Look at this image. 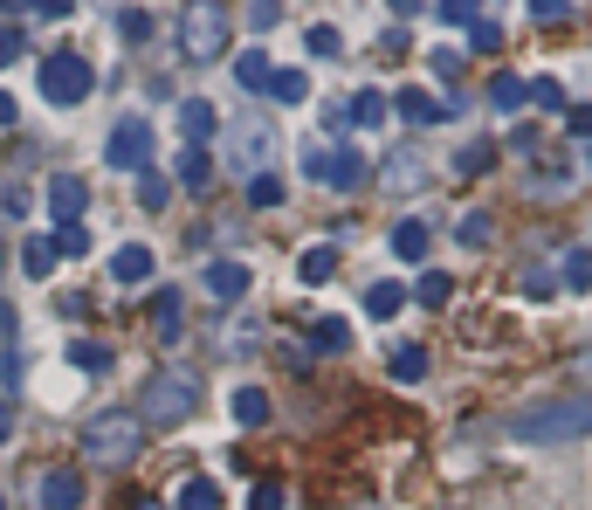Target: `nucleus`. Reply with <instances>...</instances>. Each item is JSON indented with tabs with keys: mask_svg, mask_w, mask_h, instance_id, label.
<instances>
[{
	"mask_svg": "<svg viewBox=\"0 0 592 510\" xmlns=\"http://www.w3.org/2000/svg\"><path fill=\"white\" fill-rule=\"evenodd\" d=\"M193 407H200V373H193V366H166V373L138 393L132 414H138V428H179Z\"/></svg>",
	"mask_w": 592,
	"mask_h": 510,
	"instance_id": "f257e3e1",
	"label": "nucleus"
},
{
	"mask_svg": "<svg viewBox=\"0 0 592 510\" xmlns=\"http://www.w3.org/2000/svg\"><path fill=\"white\" fill-rule=\"evenodd\" d=\"M138 448H145V428H138V414H124V407L83 421V463L90 469H124V463H138Z\"/></svg>",
	"mask_w": 592,
	"mask_h": 510,
	"instance_id": "f03ea898",
	"label": "nucleus"
},
{
	"mask_svg": "<svg viewBox=\"0 0 592 510\" xmlns=\"http://www.w3.org/2000/svg\"><path fill=\"white\" fill-rule=\"evenodd\" d=\"M517 442H579L585 435V400H551V407H524L510 421Z\"/></svg>",
	"mask_w": 592,
	"mask_h": 510,
	"instance_id": "7ed1b4c3",
	"label": "nucleus"
},
{
	"mask_svg": "<svg viewBox=\"0 0 592 510\" xmlns=\"http://www.w3.org/2000/svg\"><path fill=\"white\" fill-rule=\"evenodd\" d=\"M179 48H187V63H214L227 48V8L221 0H187V14H179Z\"/></svg>",
	"mask_w": 592,
	"mask_h": 510,
	"instance_id": "20e7f679",
	"label": "nucleus"
},
{
	"mask_svg": "<svg viewBox=\"0 0 592 510\" xmlns=\"http://www.w3.org/2000/svg\"><path fill=\"white\" fill-rule=\"evenodd\" d=\"M90 84H97V76H90L83 56H69V48H63V56H42V97H48V104H83Z\"/></svg>",
	"mask_w": 592,
	"mask_h": 510,
	"instance_id": "39448f33",
	"label": "nucleus"
},
{
	"mask_svg": "<svg viewBox=\"0 0 592 510\" xmlns=\"http://www.w3.org/2000/svg\"><path fill=\"white\" fill-rule=\"evenodd\" d=\"M104 159H111V173H132V180H138V173H152V124L145 118H118Z\"/></svg>",
	"mask_w": 592,
	"mask_h": 510,
	"instance_id": "423d86ee",
	"label": "nucleus"
},
{
	"mask_svg": "<svg viewBox=\"0 0 592 510\" xmlns=\"http://www.w3.org/2000/svg\"><path fill=\"white\" fill-rule=\"evenodd\" d=\"M83 208H90V187L76 180V173H56V180H48V214H56V228H76Z\"/></svg>",
	"mask_w": 592,
	"mask_h": 510,
	"instance_id": "0eeeda50",
	"label": "nucleus"
},
{
	"mask_svg": "<svg viewBox=\"0 0 592 510\" xmlns=\"http://www.w3.org/2000/svg\"><path fill=\"white\" fill-rule=\"evenodd\" d=\"M152 269H159V255H152L145 242H124V248L111 255V276H118V290H138V284H152Z\"/></svg>",
	"mask_w": 592,
	"mask_h": 510,
	"instance_id": "6e6552de",
	"label": "nucleus"
},
{
	"mask_svg": "<svg viewBox=\"0 0 592 510\" xmlns=\"http://www.w3.org/2000/svg\"><path fill=\"white\" fill-rule=\"evenodd\" d=\"M35 497H42V510H76V503H83V476H76V469H42Z\"/></svg>",
	"mask_w": 592,
	"mask_h": 510,
	"instance_id": "1a4fd4ad",
	"label": "nucleus"
},
{
	"mask_svg": "<svg viewBox=\"0 0 592 510\" xmlns=\"http://www.w3.org/2000/svg\"><path fill=\"white\" fill-rule=\"evenodd\" d=\"M221 132V111L208 104V97H187V104H179V138L187 145H208Z\"/></svg>",
	"mask_w": 592,
	"mask_h": 510,
	"instance_id": "9d476101",
	"label": "nucleus"
},
{
	"mask_svg": "<svg viewBox=\"0 0 592 510\" xmlns=\"http://www.w3.org/2000/svg\"><path fill=\"white\" fill-rule=\"evenodd\" d=\"M317 180H331L338 193H351L358 180H366V159H358V152L345 145V152H324V166H317Z\"/></svg>",
	"mask_w": 592,
	"mask_h": 510,
	"instance_id": "9b49d317",
	"label": "nucleus"
},
{
	"mask_svg": "<svg viewBox=\"0 0 592 510\" xmlns=\"http://www.w3.org/2000/svg\"><path fill=\"white\" fill-rule=\"evenodd\" d=\"M386 373H393L400 387H421L427 379V345H393L386 352Z\"/></svg>",
	"mask_w": 592,
	"mask_h": 510,
	"instance_id": "f8f14e48",
	"label": "nucleus"
},
{
	"mask_svg": "<svg viewBox=\"0 0 592 510\" xmlns=\"http://www.w3.org/2000/svg\"><path fill=\"white\" fill-rule=\"evenodd\" d=\"M152 331H159V345H172L179 331H187V311H179V290H159V297H152Z\"/></svg>",
	"mask_w": 592,
	"mask_h": 510,
	"instance_id": "ddd939ff",
	"label": "nucleus"
},
{
	"mask_svg": "<svg viewBox=\"0 0 592 510\" xmlns=\"http://www.w3.org/2000/svg\"><path fill=\"white\" fill-rule=\"evenodd\" d=\"M56 263H63V255H56V242H48V235H29V242H21V269H29L35 284H48V276H56Z\"/></svg>",
	"mask_w": 592,
	"mask_h": 510,
	"instance_id": "4468645a",
	"label": "nucleus"
},
{
	"mask_svg": "<svg viewBox=\"0 0 592 510\" xmlns=\"http://www.w3.org/2000/svg\"><path fill=\"white\" fill-rule=\"evenodd\" d=\"M69 366H76V373H111L118 352H111L104 339H69Z\"/></svg>",
	"mask_w": 592,
	"mask_h": 510,
	"instance_id": "2eb2a0df",
	"label": "nucleus"
},
{
	"mask_svg": "<svg viewBox=\"0 0 592 510\" xmlns=\"http://www.w3.org/2000/svg\"><path fill=\"white\" fill-rule=\"evenodd\" d=\"M448 297H455V276L448 269H421V284L406 290V303H427V311H442Z\"/></svg>",
	"mask_w": 592,
	"mask_h": 510,
	"instance_id": "dca6fc26",
	"label": "nucleus"
},
{
	"mask_svg": "<svg viewBox=\"0 0 592 510\" xmlns=\"http://www.w3.org/2000/svg\"><path fill=\"white\" fill-rule=\"evenodd\" d=\"M263 97H276V104H303V97H311V76H303V69H269Z\"/></svg>",
	"mask_w": 592,
	"mask_h": 510,
	"instance_id": "f3484780",
	"label": "nucleus"
},
{
	"mask_svg": "<svg viewBox=\"0 0 592 510\" xmlns=\"http://www.w3.org/2000/svg\"><path fill=\"white\" fill-rule=\"evenodd\" d=\"M297 276H303V284H331V276H338V248H331V242H317V248H303V263H297Z\"/></svg>",
	"mask_w": 592,
	"mask_h": 510,
	"instance_id": "a211bd4d",
	"label": "nucleus"
},
{
	"mask_svg": "<svg viewBox=\"0 0 592 510\" xmlns=\"http://www.w3.org/2000/svg\"><path fill=\"white\" fill-rule=\"evenodd\" d=\"M400 118L406 124H442L448 104H442V97H427V90H400Z\"/></svg>",
	"mask_w": 592,
	"mask_h": 510,
	"instance_id": "6ab92c4d",
	"label": "nucleus"
},
{
	"mask_svg": "<svg viewBox=\"0 0 592 510\" xmlns=\"http://www.w3.org/2000/svg\"><path fill=\"white\" fill-rule=\"evenodd\" d=\"M208 290H214L221 303L248 297V269H242V263H214V269H208Z\"/></svg>",
	"mask_w": 592,
	"mask_h": 510,
	"instance_id": "aec40b11",
	"label": "nucleus"
},
{
	"mask_svg": "<svg viewBox=\"0 0 592 510\" xmlns=\"http://www.w3.org/2000/svg\"><path fill=\"white\" fill-rule=\"evenodd\" d=\"M524 97H530L537 111H558V118L572 111V97H565V84H558V76H537V84H524Z\"/></svg>",
	"mask_w": 592,
	"mask_h": 510,
	"instance_id": "412c9836",
	"label": "nucleus"
},
{
	"mask_svg": "<svg viewBox=\"0 0 592 510\" xmlns=\"http://www.w3.org/2000/svg\"><path fill=\"white\" fill-rule=\"evenodd\" d=\"M379 118H386V97H379V90H358V97H351V111H345L351 132H372Z\"/></svg>",
	"mask_w": 592,
	"mask_h": 510,
	"instance_id": "4be33fe9",
	"label": "nucleus"
},
{
	"mask_svg": "<svg viewBox=\"0 0 592 510\" xmlns=\"http://www.w3.org/2000/svg\"><path fill=\"white\" fill-rule=\"evenodd\" d=\"M393 255H400V263H421V255H427V221H400L393 228Z\"/></svg>",
	"mask_w": 592,
	"mask_h": 510,
	"instance_id": "5701e85b",
	"label": "nucleus"
},
{
	"mask_svg": "<svg viewBox=\"0 0 592 510\" xmlns=\"http://www.w3.org/2000/svg\"><path fill=\"white\" fill-rule=\"evenodd\" d=\"M214 180V159H208V152H200V145H187V152H179V187H208Z\"/></svg>",
	"mask_w": 592,
	"mask_h": 510,
	"instance_id": "b1692460",
	"label": "nucleus"
},
{
	"mask_svg": "<svg viewBox=\"0 0 592 510\" xmlns=\"http://www.w3.org/2000/svg\"><path fill=\"white\" fill-rule=\"evenodd\" d=\"M366 311H372V318H400V311H406V284H372V290H366Z\"/></svg>",
	"mask_w": 592,
	"mask_h": 510,
	"instance_id": "393cba45",
	"label": "nucleus"
},
{
	"mask_svg": "<svg viewBox=\"0 0 592 510\" xmlns=\"http://www.w3.org/2000/svg\"><path fill=\"white\" fill-rule=\"evenodd\" d=\"M269 421V393L263 387H242L235 393V428H263Z\"/></svg>",
	"mask_w": 592,
	"mask_h": 510,
	"instance_id": "a878e982",
	"label": "nucleus"
},
{
	"mask_svg": "<svg viewBox=\"0 0 592 510\" xmlns=\"http://www.w3.org/2000/svg\"><path fill=\"white\" fill-rule=\"evenodd\" d=\"M179 510H221V483L214 476H193L187 490H179Z\"/></svg>",
	"mask_w": 592,
	"mask_h": 510,
	"instance_id": "bb28decb",
	"label": "nucleus"
},
{
	"mask_svg": "<svg viewBox=\"0 0 592 510\" xmlns=\"http://www.w3.org/2000/svg\"><path fill=\"white\" fill-rule=\"evenodd\" d=\"M489 104H496L503 118L524 111V104H530V97H524V76H496V84H489Z\"/></svg>",
	"mask_w": 592,
	"mask_h": 510,
	"instance_id": "cd10ccee",
	"label": "nucleus"
},
{
	"mask_svg": "<svg viewBox=\"0 0 592 510\" xmlns=\"http://www.w3.org/2000/svg\"><path fill=\"white\" fill-rule=\"evenodd\" d=\"M269 69H276V63L263 56V48H248V56H235V84H248V90H263V84H269Z\"/></svg>",
	"mask_w": 592,
	"mask_h": 510,
	"instance_id": "c85d7f7f",
	"label": "nucleus"
},
{
	"mask_svg": "<svg viewBox=\"0 0 592 510\" xmlns=\"http://www.w3.org/2000/svg\"><path fill=\"white\" fill-rule=\"evenodd\" d=\"M311 345H317V352H345V345H351L345 318H317V324H311Z\"/></svg>",
	"mask_w": 592,
	"mask_h": 510,
	"instance_id": "c756f323",
	"label": "nucleus"
},
{
	"mask_svg": "<svg viewBox=\"0 0 592 510\" xmlns=\"http://www.w3.org/2000/svg\"><path fill=\"white\" fill-rule=\"evenodd\" d=\"M118 42H132V48L152 42V14L145 8H118Z\"/></svg>",
	"mask_w": 592,
	"mask_h": 510,
	"instance_id": "7c9ffc66",
	"label": "nucleus"
},
{
	"mask_svg": "<svg viewBox=\"0 0 592 510\" xmlns=\"http://www.w3.org/2000/svg\"><path fill=\"white\" fill-rule=\"evenodd\" d=\"M269 145H276V138H269V124H242V166H263V159H269Z\"/></svg>",
	"mask_w": 592,
	"mask_h": 510,
	"instance_id": "2f4dec72",
	"label": "nucleus"
},
{
	"mask_svg": "<svg viewBox=\"0 0 592 510\" xmlns=\"http://www.w3.org/2000/svg\"><path fill=\"white\" fill-rule=\"evenodd\" d=\"M166 193H172V180H166V173H138V208H152V214H159V208H166Z\"/></svg>",
	"mask_w": 592,
	"mask_h": 510,
	"instance_id": "473e14b6",
	"label": "nucleus"
},
{
	"mask_svg": "<svg viewBox=\"0 0 592 510\" xmlns=\"http://www.w3.org/2000/svg\"><path fill=\"white\" fill-rule=\"evenodd\" d=\"M248 208H282V180L276 173H255L248 180Z\"/></svg>",
	"mask_w": 592,
	"mask_h": 510,
	"instance_id": "72a5a7b5",
	"label": "nucleus"
},
{
	"mask_svg": "<svg viewBox=\"0 0 592 510\" xmlns=\"http://www.w3.org/2000/svg\"><path fill=\"white\" fill-rule=\"evenodd\" d=\"M565 290H572V297H585V290H592V263H585V248L565 255Z\"/></svg>",
	"mask_w": 592,
	"mask_h": 510,
	"instance_id": "f704fd0d",
	"label": "nucleus"
},
{
	"mask_svg": "<svg viewBox=\"0 0 592 510\" xmlns=\"http://www.w3.org/2000/svg\"><path fill=\"white\" fill-rule=\"evenodd\" d=\"M442 21H448V29H476V21H482V0H442Z\"/></svg>",
	"mask_w": 592,
	"mask_h": 510,
	"instance_id": "c9c22d12",
	"label": "nucleus"
},
{
	"mask_svg": "<svg viewBox=\"0 0 592 510\" xmlns=\"http://www.w3.org/2000/svg\"><path fill=\"white\" fill-rule=\"evenodd\" d=\"M455 235L469 242V248H482L489 235H496V221H489V214H461V228H455Z\"/></svg>",
	"mask_w": 592,
	"mask_h": 510,
	"instance_id": "e433bc0d",
	"label": "nucleus"
},
{
	"mask_svg": "<svg viewBox=\"0 0 592 510\" xmlns=\"http://www.w3.org/2000/svg\"><path fill=\"white\" fill-rule=\"evenodd\" d=\"M469 48H482V56H496V48H503V29H496V21H476V29H469Z\"/></svg>",
	"mask_w": 592,
	"mask_h": 510,
	"instance_id": "4c0bfd02",
	"label": "nucleus"
},
{
	"mask_svg": "<svg viewBox=\"0 0 592 510\" xmlns=\"http://www.w3.org/2000/svg\"><path fill=\"white\" fill-rule=\"evenodd\" d=\"M48 242H56V255H83V248H90L83 221H76V228H56V235H48Z\"/></svg>",
	"mask_w": 592,
	"mask_h": 510,
	"instance_id": "58836bf2",
	"label": "nucleus"
},
{
	"mask_svg": "<svg viewBox=\"0 0 592 510\" xmlns=\"http://www.w3.org/2000/svg\"><path fill=\"white\" fill-rule=\"evenodd\" d=\"M386 187H421V166L414 159H393V166H386Z\"/></svg>",
	"mask_w": 592,
	"mask_h": 510,
	"instance_id": "ea45409f",
	"label": "nucleus"
},
{
	"mask_svg": "<svg viewBox=\"0 0 592 510\" xmlns=\"http://www.w3.org/2000/svg\"><path fill=\"white\" fill-rule=\"evenodd\" d=\"M248 510H282V483H255V497H248Z\"/></svg>",
	"mask_w": 592,
	"mask_h": 510,
	"instance_id": "a19ab883",
	"label": "nucleus"
},
{
	"mask_svg": "<svg viewBox=\"0 0 592 510\" xmlns=\"http://www.w3.org/2000/svg\"><path fill=\"white\" fill-rule=\"evenodd\" d=\"M21 48H29V35H21V29H0V69H8Z\"/></svg>",
	"mask_w": 592,
	"mask_h": 510,
	"instance_id": "79ce46f5",
	"label": "nucleus"
},
{
	"mask_svg": "<svg viewBox=\"0 0 592 510\" xmlns=\"http://www.w3.org/2000/svg\"><path fill=\"white\" fill-rule=\"evenodd\" d=\"M311 56H338V29H311Z\"/></svg>",
	"mask_w": 592,
	"mask_h": 510,
	"instance_id": "37998d69",
	"label": "nucleus"
},
{
	"mask_svg": "<svg viewBox=\"0 0 592 510\" xmlns=\"http://www.w3.org/2000/svg\"><path fill=\"white\" fill-rule=\"evenodd\" d=\"M489 159H496V152H489V145H476V152H461V173H489Z\"/></svg>",
	"mask_w": 592,
	"mask_h": 510,
	"instance_id": "c03bdc74",
	"label": "nucleus"
},
{
	"mask_svg": "<svg viewBox=\"0 0 592 510\" xmlns=\"http://www.w3.org/2000/svg\"><path fill=\"white\" fill-rule=\"evenodd\" d=\"M29 14H42V21H63V14H69V0H29Z\"/></svg>",
	"mask_w": 592,
	"mask_h": 510,
	"instance_id": "a18cd8bd",
	"label": "nucleus"
},
{
	"mask_svg": "<svg viewBox=\"0 0 592 510\" xmlns=\"http://www.w3.org/2000/svg\"><path fill=\"white\" fill-rule=\"evenodd\" d=\"M434 76H461V56H455V48H434Z\"/></svg>",
	"mask_w": 592,
	"mask_h": 510,
	"instance_id": "49530a36",
	"label": "nucleus"
},
{
	"mask_svg": "<svg viewBox=\"0 0 592 510\" xmlns=\"http://www.w3.org/2000/svg\"><path fill=\"white\" fill-rule=\"evenodd\" d=\"M565 8H572V0H530V14H537V21H558Z\"/></svg>",
	"mask_w": 592,
	"mask_h": 510,
	"instance_id": "de8ad7c7",
	"label": "nucleus"
},
{
	"mask_svg": "<svg viewBox=\"0 0 592 510\" xmlns=\"http://www.w3.org/2000/svg\"><path fill=\"white\" fill-rule=\"evenodd\" d=\"M282 8H276V0H255V8H248V21H255V29H269V21H276Z\"/></svg>",
	"mask_w": 592,
	"mask_h": 510,
	"instance_id": "09e8293b",
	"label": "nucleus"
},
{
	"mask_svg": "<svg viewBox=\"0 0 592 510\" xmlns=\"http://www.w3.org/2000/svg\"><path fill=\"white\" fill-rule=\"evenodd\" d=\"M8 435H14V400L0 393V442H8Z\"/></svg>",
	"mask_w": 592,
	"mask_h": 510,
	"instance_id": "8fccbe9b",
	"label": "nucleus"
},
{
	"mask_svg": "<svg viewBox=\"0 0 592 510\" xmlns=\"http://www.w3.org/2000/svg\"><path fill=\"white\" fill-rule=\"evenodd\" d=\"M14 339V303H0V345Z\"/></svg>",
	"mask_w": 592,
	"mask_h": 510,
	"instance_id": "3c124183",
	"label": "nucleus"
},
{
	"mask_svg": "<svg viewBox=\"0 0 592 510\" xmlns=\"http://www.w3.org/2000/svg\"><path fill=\"white\" fill-rule=\"evenodd\" d=\"M386 8H393V14H421L427 0H386Z\"/></svg>",
	"mask_w": 592,
	"mask_h": 510,
	"instance_id": "603ef678",
	"label": "nucleus"
},
{
	"mask_svg": "<svg viewBox=\"0 0 592 510\" xmlns=\"http://www.w3.org/2000/svg\"><path fill=\"white\" fill-rule=\"evenodd\" d=\"M8 124H14V97L0 90V132H8Z\"/></svg>",
	"mask_w": 592,
	"mask_h": 510,
	"instance_id": "864d4df0",
	"label": "nucleus"
},
{
	"mask_svg": "<svg viewBox=\"0 0 592 510\" xmlns=\"http://www.w3.org/2000/svg\"><path fill=\"white\" fill-rule=\"evenodd\" d=\"M0 8H8V14H21V8H29V0H0Z\"/></svg>",
	"mask_w": 592,
	"mask_h": 510,
	"instance_id": "5fc2aeb1",
	"label": "nucleus"
},
{
	"mask_svg": "<svg viewBox=\"0 0 592 510\" xmlns=\"http://www.w3.org/2000/svg\"><path fill=\"white\" fill-rule=\"evenodd\" d=\"M138 510H166V503H138Z\"/></svg>",
	"mask_w": 592,
	"mask_h": 510,
	"instance_id": "6e6d98bb",
	"label": "nucleus"
},
{
	"mask_svg": "<svg viewBox=\"0 0 592 510\" xmlns=\"http://www.w3.org/2000/svg\"><path fill=\"white\" fill-rule=\"evenodd\" d=\"M0 510H8V497H0Z\"/></svg>",
	"mask_w": 592,
	"mask_h": 510,
	"instance_id": "4d7b16f0",
	"label": "nucleus"
}]
</instances>
